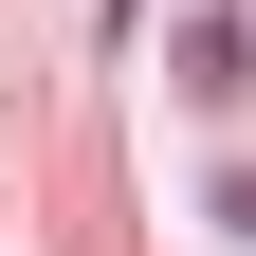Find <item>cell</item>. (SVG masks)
<instances>
[{"label":"cell","instance_id":"1","mask_svg":"<svg viewBox=\"0 0 256 256\" xmlns=\"http://www.w3.org/2000/svg\"><path fill=\"white\" fill-rule=\"evenodd\" d=\"M220 220H238V238H256V165H238V183H220Z\"/></svg>","mask_w":256,"mask_h":256}]
</instances>
